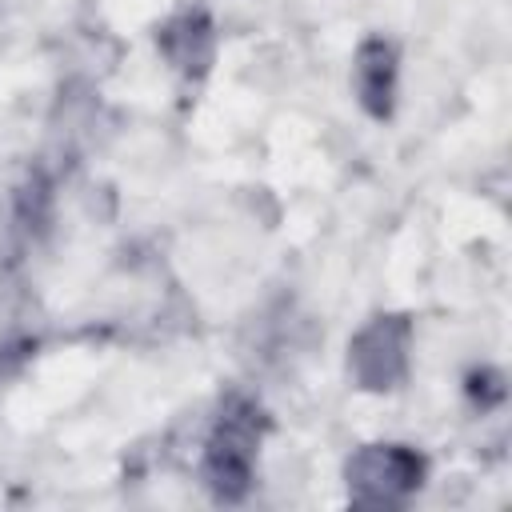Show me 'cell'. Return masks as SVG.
<instances>
[{
    "label": "cell",
    "instance_id": "6da1fadb",
    "mask_svg": "<svg viewBox=\"0 0 512 512\" xmlns=\"http://www.w3.org/2000/svg\"><path fill=\"white\" fill-rule=\"evenodd\" d=\"M260 436H264V412L252 400L232 396L224 404V412L208 436V452H204V480L216 500H240L248 492Z\"/></svg>",
    "mask_w": 512,
    "mask_h": 512
},
{
    "label": "cell",
    "instance_id": "7a4b0ae2",
    "mask_svg": "<svg viewBox=\"0 0 512 512\" xmlns=\"http://www.w3.org/2000/svg\"><path fill=\"white\" fill-rule=\"evenodd\" d=\"M424 480V456L404 444H368L348 460V492L356 504L392 508Z\"/></svg>",
    "mask_w": 512,
    "mask_h": 512
},
{
    "label": "cell",
    "instance_id": "3957f363",
    "mask_svg": "<svg viewBox=\"0 0 512 512\" xmlns=\"http://www.w3.org/2000/svg\"><path fill=\"white\" fill-rule=\"evenodd\" d=\"M408 340L412 328L404 316H376L352 340V372L364 388H396L408 372Z\"/></svg>",
    "mask_w": 512,
    "mask_h": 512
},
{
    "label": "cell",
    "instance_id": "277c9868",
    "mask_svg": "<svg viewBox=\"0 0 512 512\" xmlns=\"http://www.w3.org/2000/svg\"><path fill=\"white\" fill-rule=\"evenodd\" d=\"M352 80L364 112L388 120L396 108V48L388 40H364L352 64Z\"/></svg>",
    "mask_w": 512,
    "mask_h": 512
},
{
    "label": "cell",
    "instance_id": "5b68a950",
    "mask_svg": "<svg viewBox=\"0 0 512 512\" xmlns=\"http://www.w3.org/2000/svg\"><path fill=\"white\" fill-rule=\"evenodd\" d=\"M160 52L180 68L184 76H204L212 60V20L204 12H180L160 28Z\"/></svg>",
    "mask_w": 512,
    "mask_h": 512
}]
</instances>
